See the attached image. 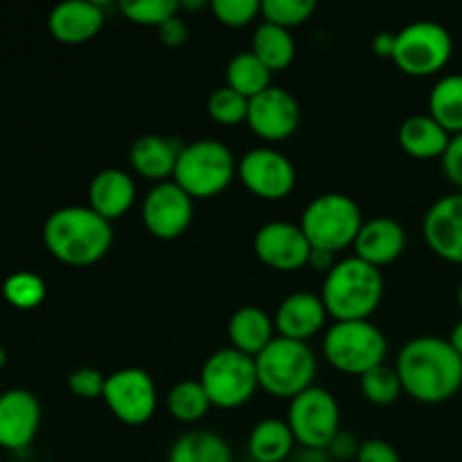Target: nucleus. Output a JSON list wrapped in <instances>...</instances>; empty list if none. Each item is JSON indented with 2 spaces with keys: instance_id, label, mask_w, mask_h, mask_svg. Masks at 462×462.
<instances>
[{
  "instance_id": "16",
  "label": "nucleus",
  "mask_w": 462,
  "mask_h": 462,
  "mask_svg": "<svg viewBox=\"0 0 462 462\" xmlns=\"http://www.w3.org/2000/svg\"><path fill=\"white\" fill-rule=\"evenodd\" d=\"M41 427V404L34 393L12 388L0 395V447L23 451L34 442Z\"/></svg>"
},
{
  "instance_id": "6",
  "label": "nucleus",
  "mask_w": 462,
  "mask_h": 462,
  "mask_svg": "<svg viewBox=\"0 0 462 462\" xmlns=\"http://www.w3.org/2000/svg\"><path fill=\"white\" fill-rule=\"evenodd\" d=\"M361 226L364 215L359 203L341 192L320 194L300 215V228L311 248L329 251L334 255L343 248L355 246Z\"/></svg>"
},
{
  "instance_id": "19",
  "label": "nucleus",
  "mask_w": 462,
  "mask_h": 462,
  "mask_svg": "<svg viewBox=\"0 0 462 462\" xmlns=\"http://www.w3.org/2000/svg\"><path fill=\"white\" fill-rule=\"evenodd\" d=\"M104 9L93 0H68L57 5L48 16V30L54 41L81 45L93 41L104 27Z\"/></svg>"
},
{
  "instance_id": "15",
  "label": "nucleus",
  "mask_w": 462,
  "mask_h": 462,
  "mask_svg": "<svg viewBox=\"0 0 462 462\" xmlns=\"http://www.w3.org/2000/svg\"><path fill=\"white\" fill-rule=\"evenodd\" d=\"M246 125L266 143L287 140L300 126V104L289 90L271 86L248 102Z\"/></svg>"
},
{
  "instance_id": "10",
  "label": "nucleus",
  "mask_w": 462,
  "mask_h": 462,
  "mask_svg": "<svg viewBox=\"0 0 462 462\" xmlns=\"http://www.w3.org/2000/svg\"><path fill=\"white\" fill-rule=\"evenodd\" d=\"M287 424L296 445L307 451H328L334 438L341 433V409L337 397L319 386L307 388L289 402Z\"/></svg>"
},
{
  "instance_id": "45",
  "label": "nucleus",
  "mask_w": 462,
  "mask_h": 462,
  "mask_svg": "<svg viewBox=\"0 0 462 462\" xmlns=\"http://www.w3.org/2000/svg\"><path fill=\"white\" fill-rule=\"evenodd\" d=\"M5 365H7V352H5V347L0 346V370H3Z\"/></svg>"
},
{
  "instance_id": "20",
  "label": "nucleus",
  "mask_w": 462,
  "mask_h": 462,
  "mask_svg": "<svg viewBox=\"0 0 462 462\" xmlns=\"http://www.w3.org/2000/svg\"><path fill=\"white\" fill-rule=\"evenodd\" d=\"M404 251L406 230L393 217H374V219L364 221L355 242V257L377 269L400 260Z\"/></svg>"
},
{
  "instance_id": "27",
  "label": "nucleus",
  "mask_w": 462,
  "mask_h": 462,
  "mask_svg": "<svg viewBox=\"0 0 462 462\" xmlns=\"http://www.w3.org/2000/svg\"><path fill=\"white\" fill-rule=\"evenodd\" d=\"M167 462H233V451L219 433L197 429L171 445Z\"/></svg>"
},
{
  "instance_id": "3",
  "label": "nucleus",
  "mask_w": 462,
  "mask_h": 462,
  "mask_svg": "<svg viewBox=\"0 0 462 462\" xmlns=\"http://www.w3.org/2000/svg\"><path fill=\"white\" fill-rule=\"evenodd\" d=\"M320 298L334 323L370 320L382 305L383 275L359 257H346L325 275Z\"/></svg>"
},
{
  "instance_id": "2",
  "label": "nucleus",
  "mask_w": 462,
  "mask_h": 462,
  "mask_svg": "<svg viewBox=\"0 0 462 462\" xmlns=\"http://www.w3.org/2000/svg\"><path fill=\"white\" fill-rule=\"evenodd\" d=\"M43 244L61 264L90 266L111 251L113 226L88 206L59 208L45 219Z\"/></svg>"
},
{
  "instance_id": "38",
  "label": "nucleus",
  "mask_w": 462,
  "mask_h": 462,
  "mask_svg": "<svg viewBox=\"0 0 462 462\" xmlns=\"http://www.w3.org/2000/svg\"><path fill=\"white\" fill-rule=\"evenodd\" d=\"M356 462H402L400 451L386 440H365L361 442L359 454H356Z\"/></svg>"
},
{
  "instance_id": "36",
  "label": "nucleus",
  "mask_w": 462,
  "mask_h": 462,
  "mask_svg": "<svg viewBox=\"0 0 462 462\" xmlns=\"http://www.w3.org/2000/svg\"><path fill=\"white\" fill-rule=\"evenodd\" d=\"M210 9L221 25L233 30L251 25L257 16H262L260 0H212Z\"/></svg>"
},
{
  "instance_id": "41",
  "label": "nucleus",
  "mask_w": 462,
  "mask_h": 462,
  "mask_svg": "<svg viewBox=\"0 0 462 462\" xmlns=\"http://www.w3.org/2000/svg\"><path fill=\"white\" fill-rule=\"evenodd\" d=\"M359 447L361 445H356V440L350 436V433L341 431L332 440V445H329L328 454H332L334 458H341V460H350V458L356 460V454H359Z\"/></svg>"
},
{
  "instance_id": "37",
  "label": "nucleus",
  "mask_w": 462,
  "mask_h": 462,
  "mask_svg": "<svg viewBox=\"0 0 462 462\" xmlns=\"http://www.w3.org/2000/svg\"><path fill=\"white\" fill-rule=\"evenodd\" d=\"M106 377L95 368H79L68 377V388L79 400H99L104 397Z\"/></svg>"
},
{
  "instance_id": "12",
  "label": "nucleus",
  "mask_w": 462,
  "mask_h": 462,
  "mask_svg": "<svg viewBox=\"0 0 462 462\" xmlns=\"http://www.w3.org/2000/svg\"><path fill=\"white\" fill-rule=\"evenodd\" d=\"M237 176L244 188L264 201L287 199L296 188V167L284 153L271 147L251 149L237 161Z\"/></svg>"
},
{
  "instance_id": "9",
  "label": "nucleus",
  "mask_w": 462,
  "mask_h": 462,
  "mask_svg": "<svg viewBox=\"0 0 462 462\" xmlns=\"http://www.w3.org/2000/svg\"><path fill=\"white\" fill-rule=\"evenodd\" d=\"M454 54V39L440 23L415 21L397 32L393 61L409 77H431L445 70Z\"/></svg>"
},
{
  "instance_id": "35",
  "label": "nucleus",
  "mask_w": 462,
  "mask_h": 462,
  "mask_svg": "<svg viewBox=\"0 0 462 462\" xmlns=\"http://www.w3.org/2000/svg\"><path fill=\"white\" fill-rule=\"evenodd\" d=\"M248 102L244 95H239L237 90L228 88V86H221L215 93L208 97V116L217 122V125L224 126H235L246 122L248 117Z\"/></svg>"
},
{
  "instance_id": "28",
  "label": "nucleus",
  "mask_w": 462,
  "mask_h": 462,
  "mask_svg": "<svg viewBox=\"0 0 462 462\" xmlns=\"http://www.w3.org/2000/svg\"><path fill=\"white\" fill-rule=\"evenodd\" d=\"M429 116L449 135L462 134V75H445L429 95Z\"/></svg>"
},
{
  "instance_id": "21",
  "label": "nucleus",
  "mask_w": 462,
  "mask_h": 462,
  "mask_svg": "<svg viewBox=\"0 0 462 462\" xmlns=\"http://www.w3.org/2000/svg\"><path fill=\"white\" fill-rule=\"evenodd\" d=\"M135 203V183L125 170L108 167L95 174L88 185V208L102 219L116 221L125 217Z\"/></svg>"
},
{
  "instance_id": "29",
  "label": "nucleus",
  "mask_w": 462,
  "mask_h": 462,
  "mask_svg": "<svg viewBox=\"0 0 462 462\" xmlns=\"http://www.w3.org/2000/svg\"><path fill=\"white\" fill-rule=\"evenodd\" d=\"M271 75L273 72L251 50H246V52L235 54L226 66V86L237 90L246 99H253L271 88Z\"/></svg>"
},
{
  "instance_id": "33",
  "label": "nucleus",
  "mask_w": 462,
  "mask_h": 462,
  "mask_svg": "<svg viewBox=\"0 0 462 462\" xmlns=\"http://www.w3.org/2000/svg\"><path fill=\"white\" fill-rule=\"evenodd\" d=\"M126 21L144 27H161L174 16H179V0H125L120 5Z\"/></svg>"
},
{
  "instance_id": "42",
  "label": "nucleus",
  "mask_w": 462,
  "mask_h": 462,
  "mask_svg": "<svg viewBox=\"0 0 462 462\" xmlns=\"http://www.w3.org/2000/svg\"><path fill=\"white\" fill-rule=\"evenodd\" d=\"M337 264H338V260H337V255H334V253L319 251V248H311L310 262H307V266H310L311 271H316V273L328 275L329 271H332Z\"/></svg>"
},
{
  "instance_id": "17",
  "label": "nucleus",
  "mask_w": 462,
  "mask_h": 462,
  "mask_svg": "<svg viewBox=\"0 0 462 462\" xmlns=\"http://www.w3.org/2000/svg\"><path fill=\"white\" fill-rule=\"evenodd\" d=\"M424 242L451 264H462V192L438 199L422 224Z\"/></svg>"
},
{
  "instance_id": "14",
  "label": "nucleus",
  "mask_w": 462,
  "mask_h": 462,
  "mask_svg": "<svg viewBox=\"0 0 462 462\" xmlns=\"http://www.w3.org/2000/svg\"><path fill=\"white\" fill-rule=\"evenodd\" d=\"M253 248L262 264L284 273L305 269L311 255V244L300 224L289 221H269L262 226L253 239Z\"/></svg>"
},
{
  "instance_id": "18",
  "label": "nucleus",
  "mask_w": 462,
  "mask_h": 462,
  "mask_svg": "<svg viewBox=\"0 0 462 462\" xmlns=\"http://www.w3.org/2000/svg\"><path fill=\"white\" fill-rule=\"evenodd\" d=\"M328 316L329 314L320 296L310 291L291 293V296H287L280 302L278 311H275V332L282 338L307 343L316 334L323 332Z\"/></svg>"
},
{
  "instance_id": "32",
  "label": "nucleus",
  "mask_w": 462,
  "mask_h": 462,
  "mask_svg": "<svg viewBox=\"0 0 462 462\" xmlns=\"http://www.w3.org/2000/svg\"><path fill=\"white\" fill-rule=\"evenodd\" d=\"M45 293L43 278L30 271H16L3 282V296L14 310H36L45 300Z\"/></svg>"
},
{
  "instance_id": "47",
  "label": "nucleus",
  "mask_w": 462,
  "mask_h": 462,
  "mask_svg": "<svg viewBox=\"0 0 462 462\" xmlns=\"http://www.w3.org/2000/svg\"><path fill=\"white\" fill-rule=\"evenodd\" d=\"M0 395H3V391H0Z\"/></svg>"
},
{
  "instance_id": "1",
  "label": "nucleus",
  "mask_w": 462,
  "mask_h": 462,
  "mask_svg": "<svg viewBox=\"0 0 462 462\" xmlns=\"http://www.w3.org/2000/svg\"><path fill=\"white\" fill-rule=\"evenodd\" d=\"M395 370L406 395L422 404L449 402L462 388V356L449 338H411L397 355Z\"/></svg>"
},
{
  "instance_id": "30",
  "label": "nucleus",
  "mask_w": 462,
  "mask_h": 462,
  "mask_svg": "<svg viewBox=\"0 0 462 462\" xmlns=\"http://www.w3.org/2000/svg\"><path fill=\"white\" fill-rule=\"evenodd\" d=\"M212 409L206 391H203L199 379H183L174 383L171 391L167 393V411L174 420L183 424H194L208 415Z\"/></svg>"
},
{
  "instance_id": "4",
  "label": "nucleus",
  "mask_w": 462,
  "mask_h": 462,
  "mask_svg": "<svg viewBox=\"0 0 462 462\" xmlns=\"http://www.w3.org/2000/svg\"><path fill=\"white\" fill-rule=\"evenodd\" d=\"M237 176V161L228 144L215 138L183 144L174 170V183L197 199H212L224 192Z\"/></svg>"
},
{
  "instance_id": "31",
  "label": "nucleus",
  "mask_w": 462,
  "mask_h": 462,
  "mask_svg": "<svg viewBox=\"0 0 462 462\" xmlns=\"http://www.w3.org/2000/svg\"><path fill=\"white\" fill-rule=\"evenodd\" d=\"M359 386L365 400L374 406L395 404V402L400 400L402 393H404V388H402V382H400V374H397V370L391 368L388 364L377 365V368L361 374Z\"/></svg>"
},
{
  "instance_id": "34",
  "label": "nucleus",
  "mask_w": 462,
  "mask_h": 462,
  "mask_svg": "<svg viewBox=\"0 0 462 462\" xmlns=\"http://www.w3.org/2000/svg\"><path fill=\"white\" fill-rule=\"evenodd\" d=\"M314 12V0H262V21L289 32L310 21Z\"/></svg>"
},
{
  "instance_id": "25",
  "label": "nucleus",
  "mask_w": 462,
  "mask_h": 462,
  "mask_svg": "<svg viewBox=\"0 0 462 462\" xmlns=\"http://www.w3.org/2000/svg\"><path fill=\"white\" fill-rule=\"evenodd\" d=\"M293 447L296 438L287 420H262L248 436V454L255 462H284L293 454Z\"/></svg>"
},
{
  "instance_id": "7",
  "label": "nucleus",
  "mask_w": 462,
  "mask_h": 462,
  "mask_svg": "<svg viewBox=\"0 0 462 462\" xmlns=\"http://www.w3.org/2000/svg\"><path fill=\"white\" fill-rule=\"evenodd\" d=\"M323 352L334 370L361 377L386 364L388 341L370 320H347L329 325L323 338Z\"/></svg>"
},
{
  "instance_id": "22",
  "label": "nucleus",
  "mask_w": 462,
  "mask_h": 462,
  "mask_svg": "<svg viewBox=\"0 0 462 462\" xmlns=\"http://www.w3.org/2000/svg\"><path fill=\"white\" fill-rule=\"evenodd\" d=\"M180 149H183V143L167 138V135H143V138H138L131 144V167L143 179L165 183V180L174 179Z\"/></svg>"
},
{
  "instance_id": "13",
  "label": "nucleus",
  "mask_w": 462,
  "mask_h": 462,
  "mask_svg": "<svg viewBox=\"0 0 462 462\" xmlns=\"http://www.w3.org/2000/svg\"><path fill=\"white\" fill-rule=\"evenodd\" d=\"M194 219V199L174 180L156 183L143 201V224L161 242H174L188 233Z\"/></svg>"
},
{
  "instance_id": "23",
  "label": "nucleus",
  "mask_w": 462,
  "mask_h": 462,
  "mask_svg": "<svg viewBox=\"0 0 462 462\" xmlns=\"http://www.w3.org/2000/svg\"><path fill=\"white\" fill-rule=\"evenodd\" d=\"M278 337L275 323L262 307L246 305L239 307L228 320V338L230 347L242 355L255 359L273 338Z\"/></svg>"
},
{
  "instance_id": "46",
  "label": "nucleus",
  "mask_w": 462,
  "mask_h": 462,
  "mask_svg": "<svg viewBox=\"0 0 462 462\" xmlns=\"http://www.w3.org/2000/svg\"><path fill=\"white\" fill-rule=\"evenodd\" d=\"M458 305H460V310H462V282H460V287H458Z\"/></svg>"
},
{
  "instance_id": "44",
  "label": "nucleus",
  "mask_w": 462,
  "mask_h": 462,
  "mask_svg": "<svg viewBox=\"0 0 462 462\" xmlns=\"http://www.w3.org/2000/svg\"><path fill=\"white\" fill-rule=\"evenodd\" d=\"M449 343L454 346V350L462 356V320H458V323H456V328L451 329Z\"/></svg>"
},
{
  "instance_id": "5",
  "label": "nucleus",
  "mask_w": 462,
  "mask_h": 462,
  "mask_svg": "<svg viewBox=\"0 0 462 462\" xmlns=\"http://www.w3.org/2000/svg\"><path fill=\"white\" fill-rule=\"evenodd\" d=\"M255 370L262 391L291 402L314 386L316 356L307 343L275 337L255 356Z\"/></svg>"
},
{
  "instance_id": "24",
  "label": "nucleus",
  "mask_w": 462,
  "mask_h": 462,
  "mask_svg": "<svg viewBox=\"0 0 462 462\" xmlns=\"http://www.w3.org/2000/svg\"><path fill=\"white\" fill-rule=\"evenodd\" d=\"M449 140L451 135L431 116H413L400 126L402 149L420 161L445 156Z\"/></svg>"
},
{
  "instance_id": "8",
  "label": "nucleus",
  "mask_w": 462,
  "mask_h": 462,
  "mask_svg": "<svg viewBox=\"0 0 462 462\" xmlns=\"http://www.w3.org/2000/svg\"><path fill=\"white\" fill-rule=\"evenodd\" d=\"M199 382H201L210 404L224 411L248 404L260 388L255 359L233 350V347H224L208 356Z\"/></svg>"
},
{
  "instance_id": "40",
  "label": "nucleus",
  "mask_w": 462,
  "mask_h": 462,
  "mask_svg": "<svg viewBox=\"0 0 462 462\" xmlns=\"http://www.w3.org/2000/svg\"><path fill=\"white\" fill-rule=\"evenodd\" d=\"M189 30H188V23L183 21L180 16H174L171 21H167L165 25L158 27V41L167 48H179L188 41Z\"/></svg>"
},
{
  "instance_id": "39",
  "label": "nucleus",
  "mask_w": 462,
  "mask_h": 462,
  "mask_svg": "<svg viewBox=\"0 0 462 462\" xmlns=\"http://www.w3.org/2000/svg\"><path fill=\"white\" fill-rule=\"evenodd\" d=\"M442 161V170H445V176L451 180V185L462 189V134L451 135L449 147H447Z\"/></svg>"
},
{
  "instance_id": "43",
  "label": "nucleus",
  "mask_w": 462,
  "mask_h": 462,
  "mask_svg": "<svg viewBox=\"0 0 462 462\" xmlns=\"http://www.w3.org/2000/svg\"><path fill=\"white\" fill-rule=\"evenodd\" d=\"M397 32H379L373 39V54L379 59H393L395 54Z\"/></svg>"
},
{
  "instance_id": "11",
  "label": "nucleus",
  "mask_w": 462,
  "mask_h": 462,
  "mask_svg": "<svg viewBox=\"0 0 462 462\" xmlns=\"http://www.w3.org/2000/svg\"><path fill=\"white\" fill-rule=\"evenodd\" d=\"M102 400L113 418L126 427L147 424L158 409L156 383L143 368H122L108 374Z\"/></svg>"
},
{
  "instance_id": "26",
  "label": "nucleus",
  "mask_w": 462,
  "mask_h": 462,
  "mask_svg": "<svg viewBox=\"0 0 462 462\" xmlns=\"http://www.w3.org/2000/svg\"><path fill=\"white\" fill-rule=\"evenodd\" d=\"M251 52L269 68L271 72L287 70L296 59V41L284 27L262 21L253 32Z\"/></svg>"
}]
</instances>
